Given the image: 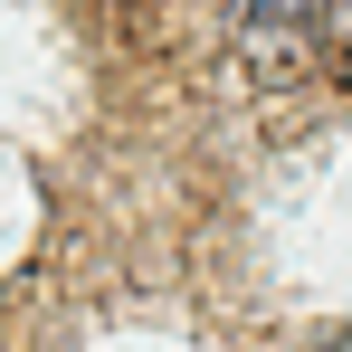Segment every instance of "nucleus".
<instances>
[{
    "mask_svg": "<svg viewBox=\"0 0 352 352\" xmlns=\"http://www.w3.org/2000/svg\"><path fill=\"white\" fill-rule=\"evenodd\" d=\"M229 48L248 67V86H295L305 48H314V0H229Z\"/></svg>",
    "mask_w": 352,
    "mask_h": 352,
    "instance_id": "obj_1",
    "label": "nucleus"
},
{
    "mask_svg": "<svg viewBox=\"0 0 352 352\" xmlns=\"http://www.w3.org/2000/svg\"><path fill=\"white\" fill-rule=\"evenodd\" d=\"M314 38H324V67L352 96V0H314Z\"/></svg>",
    "mask_w": 352,
    "mask_h": 352,
    "instance_id": "obj_2",
    "label": "nucleus"
}]
</instances>
